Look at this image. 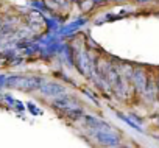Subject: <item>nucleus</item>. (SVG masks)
<instances>
[{"label":"nucleus","mask_w":159,"mask_h":148,"mask_svg":"<svg viewBox=\"0 0 159 148\" xmlns=\"http://www.w3.org/2000/svg\"><path fill=\"white\" fill-rule=\"evenodd\" d=\"M91 134L98 143L105 146H117L120 143V136L112 126L106 129H91Z\"/></svg>","instance_id":"obj_2"},{"label":"nucleus","mask_w":159,"mask_h":148,"mask_svg":"<svg viewBox=\"0 0 159 148\" xmlns=\"http://www.w3.org/2000/svg\"><path fill=\"white\" fill-rule=\"evenodd\" d=\"M38 91H39L42 95H45V97H52V98H56V97L66 94V87H64V84H61V83H55V81H44V83L39 86Z\"/></svg>","instance_id":"obj_5"},{"label":"nucleus","mask_w":159,"mask_h":148,"mask_svg":"<svg viewBox=\"0 0 159 148\" xmlns=\"http://www.w3.org/2000/svg\"><path fill=\"white\" fill-rule=\"evenodd\" d=\"M44 83L42 78L39 77H11L7 80V86L16 87L20 91H33L39 89V86Z\"/></svg>","instance_id":"obj_1"},{"label":"nucleus","mask_w":159,"mask_h":148,"mask_svg":"<svg viewBox=\"0 0 159 148\" xmlns=\"http://www.w3.org/2000/svg\"><path fill=\"white\" fill-rule=\"evenodd\" d=\"M147 78L148 77H147L145 70H142V69H133L131 81H133V84H134V87H136V91L139 94H143L145 86H147Z\"/></svg>","instance_id":"obj_6"},{"label":"nucleus","mask_w":159,"mask_h":148,"mask_svg":"<svg viewBox=\"0 0 159 148\" xmlns=\"http://www.w3.org/2000/svg\"><path fill=\"white\" fill-rule=\"evenodd\" d=\"M2 20H3V19H2V17H0V27H2Z\"/></svg>","instance_id":"obj_9"},{"label":"nucleus","mask_w":159,"mask_h":148,"mask_svg":"<svg viewBox=\"0 0 159 148\" xmlns=\"http://www.w3.org/2000/svg\"><path fill=\"white\" fill-rule=\"evenodd\" d=\"M83 120L86 123V126H89V129H106L109 128V125L94 115H83Z\"/></svg>","instance_id":"obj_7"},{"label":"nucleus","mask_w":159,"mask_h":148,"mask_svg":"<svg viewBox=\"0 0 159 148\" xmlns=\"http://www.w3.org/2000/svg\"><path fill=\"white\" fill-rule=\"evenodd\" d=\"M75 65L76 69L81 72V75L91 78L92 72H94V61L88 55L86 50H76L75 52Z\"/></svg>","instance_id":"obj_3"},{"label":"nucleus","mask_w":159,"mask_h":148,"mask_svg":"<svg viewBox=\"0 0 159 148\" xmlns=\"http://www.w3.org/2000/svg\"><path fill=\"white\" fill-rule=\"evenodd\" d=\"M136 2H139V3H147V2H150V0H136Z\"/></svg>","instance_id":"obj_8"},{"label":"nucleus","mask_w":159,"mask_h":148,"mask_svg":"<svg viewBox=\"0 0 159 148\" xmlns=\"http://www.w3.org/2000/svg\"><path fill=\"white\" fill-rule=\"evenodd\" d=\"M52 106L56 108L59 112H64V111H73V109H81V105H80V101L67 94H62L56 98H53L52 101Z\"/></svg>","instance_id":"obj_4"}]
</instances>
